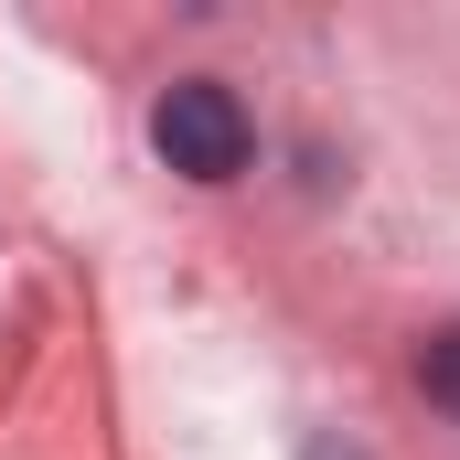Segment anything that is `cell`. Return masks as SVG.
<instances>
[{"label":"cell","instance_id":"6da1fadb","mask_svg":"<svg viewBox=\"0 0 460 460\" xmlns=\"http://www.w3.org/2000/svg\"><path fill=\"white\" fill-rule=\"evenodd\" d=\"M150 150H161L182 182H235L246 150H257L246 97H235L226 75H182V86H161V108H150Z\"/></svg>","mask_w":460,"mask_h":460},{"label":"cell","instance_id":"7a4b0ae2","mask_svg":"<svg viewBox=\"0 0 460 460\" xmlns=\"http://www.w3.org/2000/svg\"><path fill=\"white\" fill-rule=\"evenodd\" d=\"M418 385H429V407H450V418H460V322L418 343Z\"/></svg>","mask_w":460,"mask_h":460}]
</instances>
